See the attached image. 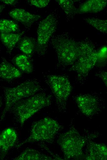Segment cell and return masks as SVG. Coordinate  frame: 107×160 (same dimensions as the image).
I'll use <instances>...</instances> for the list:
<instances>
[{
    "instance_id": "6da1fadb",
    "label": "cell",
    "mask_w": 107,
    "mask_h": 160,
    "mask_svg": "<svg viewBox=\"0 0 107 160\" xmlns=\"http://www.w3.org/2000/svg\"><path fill=\"white\" fill-rule=\"evenodd\" d=\"M50 40L58 63L63 66L72 65L82 54V40L77 41L67 33L53 36Z\"/></svg>"
},
{
    "instance_id": "7a4b0ae2",
    "label": "cell",
    "mask_w": 107,
    "mask_h": 160,
    "mask_svg": "<svg viewBox=\"0 0 107 160\" xmlns=\"http://www.w3.org/2000/svg\"><path fill=\"white\" fill-rule=\"evenodd\" d=\"M51 96L44 93H37L15 103L11 110L22 126L26 120L42 108L51 104Z\"/></svg>"
},
{
    "instance_id": "3957f363",
    "label": "cell",
    "mask_w": 107,
    "mask_h": 160,
    "mask_svg": "<svg viewBox=\"0 0 107 160\" xmlns=\"http://www.w3.org/2000/svg\"><path fill=\"white\" fill-rule=\"evenodd\" d=\"M41 89L38 82L33 79L27 80L15 87H4L5 104L1 120L4 118L15 103L37 93Z\"/></svg>"
},
{
    "instance_id": "277c9868",
    "label": "cell",
    "mask_w": 107,
    "mask_h": 160,
    "mask_svg": "<svg viewBox=\"0 0 107 160\" xmlns=\"http://www.w3.org/2000/svg\"><path fill=\"white\" fill-rule=\"evenodd\" d=\"M60 127L57 121L50 118H45L38 120L32 125L28 137L18 145L17 147L28 143L51 140L57 133Z\"/></svg>"
},
{
    "instance_id": "5b68a950",
    "label": "cell",
    "mask_w": 107,
    "mask_h": 160,
    "mask_svg": "<svg viewBox=\"0 0 107 160\" xmlns=\"http://www.w3.org/2000/svg\"><path fill=\"white\" fill-rule=\"evenodd\" d=\"M57 142L65 157L76 158L81 156L85 141L77 130L71 128L60 136Z\"/></svg>"
},
{
    "instance_id": "8992f818",
    "label": "cell",
    "mask_w": 107,
    "mask_h": 160,
    "mask_svg": "<svg viewBox=\"0 0 107 160\" xmlns=\"http://www.w3.org/2000/svg\"><path fill=\"white\" fill-rule=\"evenodd\" d=\"M57 21L56 14L53 12L40 22L37 30L35 49L38 55L45 54L49 42L56 30Z\"/></svg>"
},
{
    "instance_id": "52a82bcc",
    "label": "cell",
    "mask_w": 107,
    "mask_h": 160,
    "mask_svg": "<svg viewBox=\"0 0 107 160\" xmlns=\"http://www.w3.org/2000/svg\"><path fill=\"white\" fill-rule=\"evenodd\" d=\"M81 55L71 66L70 70L79 76L87 75L97 62V51L92 42L88 39L83 40Z\"/></svg>"
},
{
    "instance_id": "ba28073f",
    "label": "cell",
    "mask_w": 107,
    "mask_h": 160,
    "mask_svg": "<svg viewBox=\"0 0 107 160\" xmlns=\"http://www.w3.org/2000/svg\"><path fill=\"white\" fill-rule=\"evenodd\" d=\"M46 79L57 101L61 103L65 102L72 90L68 78L63 75H50L47 76Z\"/></svg>"
},
{
    "instance_id": "9c48e42d",
    "label": "cell",
    "mask_w": 107,
    "mask_h": 160,
    "mask_svg": "<svg viewBox=\"0 0 107 160\" xmlns=\"http://www.w3.org/2000/svg\"><path fill=\"white\" fill-rule=\"evenodd\" d=\"M75 100L79 110L86 116H92L99 110L98 100L91 95H79L76 97Z\"/></svg>"
},
{
    "instance_id": "30bf717a",
    "label": "cell",
    "mask_w": 107,
    "mask_h": 160,
    "mask_svg": "<svg viewBox=\"0 0 107 160\" xmlns=\"http://www.w3.org/2000/svg\"><path fill=\"white\" fill-rule=\"evenodd\" d=\"M9 15L14 20L20 23L26 27H30L41 18L38 14H33L22 8H15L11 10Z\"/></svg>"
},
{
    "instance_id": "8fae6325",
    "label": "cell",
    "mask_w": 107,
    "mask_h": 160,
    "mask_svg": "<svg viewBox=\"0 0 107 160\" xmlns=\"http://www.w3.org/2000/svg\"><path fill=\"white\" fill-rule=\"evenodd\" d=\"M106 0H89L82 3L77 9V14L97 13L106 6Z\"/></svg>"
},
{
    "instance_id": "7c38bea8",
    "label": "cell",
    "mask_w": 107,
    "mask_h": 160,
    "mask_svg": "<svg viewBox=\"0 0 107 160\" xmlns=\"http://www.w3.org/2000/svg\"><path fill=\"white\" fill-rule=\"evenodd\" d=\"M22 75L19 69L2 58L0 63V78L9 81L19 78Z\"/></svg>"
},
{
    "instance_id": "4fadbf2b",
    "label": "cell",
    "mask_w": 107,
    "mask_h": 160,
    "mask_svg": "<svg viewBox=\"0 0 107 160\" xmlns=\"http://www.w3.org/2000/svg\"><path fill=\"white\" fill-rule=\"evenodd\" d=\"M17 138V134L15 130L7 128L0 134V149L6 152L13 147Z\"/></svg>"
},
{
    "instance_id": "5bb4252c",
    "label": "cell",
    "mask_w": 107,
    "mask_h": 160,
    "mask_svg": "<svg viewBox=\"0 0 107 160\" xmlns=\"http://www.w3.org/2000/svg\"><path fill=\"white\" fill-rule=\"evenodd\" d=\"M87 150L89 154L86 159L94 160L107 159V147L104 144L91 142L88 146Z\"/></svg>"
},
{
    "instance_id": "9a60e30c",
    "label": "cell",
    "mask_w": 107,
    "mask_h": 160,
    "mask_svg": "<svg viewBox=\"0 0 107 160\" xmlns=\"http://www.w3.org/2000/svg\"><path fill=\"white\" fill-rule=\"evenodd\" d=\"M24 33V31L17 33H0V40L6 47L8 53L10 54Z\"/></svg>"
},
{
    "instance_id": "2e32d148",
    "label": "cell",
    "mask_w": 107,
    "mask_h": 160,
    "mask_svg": "<svg viewBox=\"0 0 107 160\" xmlns=\"http://www.w3.org/2000/svg\"><path fill=\"white\" fill-rule=\"evenodd\" d=\"M36 45V41L32 37H25L22 38L18 42V46L23 54L31 60Z\"/></svg>"
},
{
    "instance_id": "e0dca14e",
    "label": "cell",
    "mask_w": 107,
    "mask_h": 160,
    "mask_svg": "<svg viewBox=\"0 0 107 160\" xmlns=\"http://www.w3.org/2000/svg\"><path fill=\"white\" fill-rule=\"evenodd\" d=\"M15 160H43L52 159L39 151L31 148H28L22 152L14 159Z\"/></svg>"
},
{
    "instance_id": "ac0fdd59",
    "label": "cell",
    "mask_w": 107,
    "mask_h": 160,
    "mask_svg": "<svg viewBox=\"0 0 107 160\" xmlns=\"http://www.w3.org/2000/svg\"><path fill=\"white\" fill-rule=\"evenodd\" d=\"M12 62L21 70L27 74H31L34 67L31 60L24 54H19L13 59Z\"/></svg>"
},
{
    "instance_id": "d6986e66",
    "label": "cell",
    "mask_w": 107,
    "mask_h": 160,
    "mask_svg": "<svg viewBox=\"0 0 107 160\" xmlns=\"http://www.w3.org/2000/svg\"><path fill=\"white\" fill-rule=\"evenodd\" d=\"M67 16V18L71 19L77 14V9L72 0H56Z\"/></svg>"
},
{
    "instance_id": "ffe728a7",
    "label": "cell",
    "mask_w": 107,
    "mask_h": 160,
    "mask_svg": "<svg viewBox=\"0 0 107 160\" xmlns=\"http://www.w3.org/2000/svg\"><path fill=\"white\" fill-rule=\"evenodd\" d=\"M19 30V26L15 22L6 19H0V33H15Z\"/></svg>"
},
{
    "instance_id": "44dd1931",
    "label": "cell",
    "mask_w": 107,
    "mask_h": 160,
    "mask_svg": "<svg viewBox=\"0 0 107 160\" xmlns=\"http://www.w3.org/2000/svg\"><path fill=\"white\" fill-rule=\"evenodd\" d=\"M85 22L103 33H107V20L92 17L84 18Z\"/></svg>"
},
{
    "instance_id": "7402d4cb",
    "label": "cell",
    "mask_w": 107,
    "mask_h": 160,
    "mask_svg": "<svg viewBox=\"0 0 107 160\" xmlns=\"http://www.w3.org/2000/svg\"><path fill=\"white\" fill-rule=\"evenodd\" d=\"M107 46H105L97 51L96 63L105 62L107 59Z\"/></svg>"
},
{
    "instance_id": "603a6c76",
    "label": "cell",
    "mask_w": 107,
    "mask_h": 160,
    "mask_svg": "<svg viewBox=\"0 0 107 160\" xmlns=\"http://www.w3.org/2000/svg\"><path fill=\"white\" fill-rule=\"evenodd\" d=\"M28 3L33 6L38 8H43L46 7L50 2L49 0H29Z\"/></svg>"
},
{
    "instance_id": "cb8c5ba5",
    "label": "cell",
    "mask_w": 107,
    "mask_h": 160,
    "mask_svg": "<svg viewBox=\"0 0 107 160\" xmlns=\"http://www.w3.org/2000/svg\"><path fill=\"white\" fill-rule=\"evenodd\" d=\"M0 1L5 5L11 6H14L18 3V1L16 0H1Z\"/></svg>"
},
{
    "instance_id": "d4e9b609",
    "label": "cell",
    "mask_w": 107,
    "mask_h": 160,
    "mask_svg": "<svg viewBox=\"0 0 107 160\" xmlns=\"http://www.w3.org/2000/svg\"><path fill=\"white\" fill-rule=\"evenodd\" d=\"M98 75L105 85L107 86V72L105 71L99 73Z\"/></svg>"
},
{
    "instance_id": "484cf974",
    "label": "cell",
    "mask_w": 107,
    "mask_h": 160,
    "mask_svg": "<svg viewBox=\"0 0 107 160\" xmlns=\"http://www.w3.org/2000/svg\"><path fill=\"white\" fill-rule=\"evenodd\" d=\"M5 7V6L4 5L0 4V14L4 8Z\"/></svg>"
},
{
    "instance_id": "4316f807",
    "label": "cell",
    "mask_w": 107,
    "mask_h": 160,
    "mask_svg": "<svg viewBox=\"0 0 107 160\" xmlns=\"http://www.w3.org/2000/svg\"><path fill=\"white\" fill-rule=\"evenodd\" d=\"M2 105V100L1 98L0 97V108Z\"/></svg>"
},
{
    "instance_id": "83f0119b",
    "label": "cell",
    "mask_w": 107,
    "mask_h": 160,
    "mask_svg": "<svg viewBox=\"0 0 107 160\" xmlns=\"http://www.w3.org/2000/svg\"></svg>"
}]
</instances>
